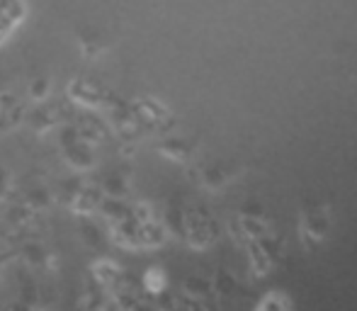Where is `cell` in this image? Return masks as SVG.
<instances>
[{
	"label": "cell",
	"mask_w": 357,
	"mask_h": 311,
	"mask_svg": "<svg viewBox=\"0 0 357 311\" xmlns=\"http://www.w3.org/2000/svg\"><path fill=\"white\" fill-rule=\"evenodd\" d=\"M328 224H331L328 207H324V204H309L306 209H301V219H299L301 241L309 245L324 241L326 232H328Z\"/></svg>",
	"instance_id": "1"
},
{
	"label": "cell",
	"mask_w": 357,
	"mask_h": 311,
	"mask_svg": "<svg viewBox=\"0 0 357 311\" xmlns=\"http://www.w3.org/2000/svg\"><path fill=\"white\" fill-rule=\"evenodd\" d=\"M275 260H278V245H270L260 238L250 241V265H253L255 275H268Z\"/></svg>",
	"instance_id": "2"
},
{
	"label": "cell",
	"mask_w": 357,
	"mask_h": 311,
	"mask_svg": "<svg viewBox=\"0 0 357 311\" xmlns=\"http://www.w3.org/2000/svg\"><path fill=\"white\" fill-rule=\"evenodd\" d=\"M291 302L287 297H282L280 292H270L263 302L258 304V309H289Z\"/></svg>",
	"instance_id": "3"
}]
</instances>
